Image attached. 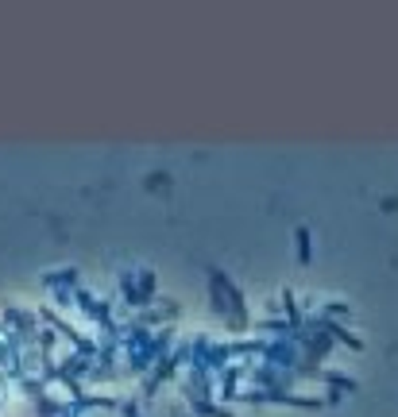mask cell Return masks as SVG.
Returning <instances> with one entry per match:
<instances>
[{"label": "cell", "mask_w": 398, "mask_h": 417, "mask_svg": "<svg viewBox=\"0 0 398 417\" xmlns=\"http://www.w3.org/2000/svg\"><path fill=\"white\" fill-rule=\"evenodd\" d=\"M298 255H301V263H310V232L306 228H298Z\"/></svg>", "instance_id": "6da1fadb"}]
</instances>
